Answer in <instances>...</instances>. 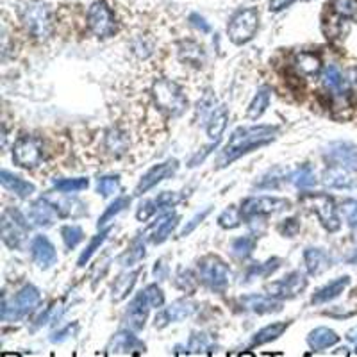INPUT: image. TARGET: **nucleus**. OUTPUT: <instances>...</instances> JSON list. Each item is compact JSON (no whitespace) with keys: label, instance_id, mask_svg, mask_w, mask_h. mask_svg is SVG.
<instances>
[{"label":"nucleus","instance_id":"nucleus-1","mask_svg":"<svg viewBox=\"0 0 357 357\" xmlns=\"http://www.w3.org/2000/svg\"><path fill=\"white\" fill-rule=\"evenodd\" d=\"M279 134V127L275 125H250L240 127L232 132V136L227 141L225 149L220 152L217 159V168H225L241 158L243 154H249L259 147L268 145Z\"/></svg>","mask_w":357,"mask_h":357},{"label":"nucleus","instance_id":"nucleus-2","mask_svg":"<svg viewBox=\"0 0 357 357\" xmlns=\"http://www.w3.org/2000/svg\"><path fill=\"white\" fill-rule=\"evenodd\" d=\"M154 102L167 116H181L188 108V97L177 82L158 79L152 86Z\"/></svg>","mask_w":357,"mask_h":357},{"label":"nucleus","instance_id":"nucleus-3","mask_svg":"<svg viewBox=\"0 0 357 357\" xmlns=\"http://www.w3.org/2000/svg\"><path fill=\"white\" fill-rule=\"evenodd\" d=\"M41 293L36 286L27 284L23 286L19 293L14 295L11 300H4L2 302V309H0V318L4 321H16L20 318L27 317L29 312L40 306Z\"/></svg>","mask_w":357,"mask_h":357},{"label":"nucleus","instance_id":"nucleus-4","mask_svg":"<svg viewBox=\"0 0 357 357\" xmlns=\"http://www.w3.org/2000/svg\"><path fill=\"white\" fill-rule=\"evenodd\" d=\"M199 275L211 291L223 293L231 282V270L218 256H206L199 261Z\"/></svg>","mask_w":357,"mask_h":357},{"label":"nucleus","instance_id":"nucleus-5","mask_svg":"<svg viewBox=\"0 0 357 357\" xmlns=\"http://www.w3.org/2000/svg\"><path fill=\"white\" fill-rule=\"evenodd\" d=\"M0 231H2V241L10 249H20L29 234L27 218L19 209L5 208L0 218Z\"/></svg>","mask_w":357,"mask_h":357},{"label":"nucleus","instance_id":"nucleus-6","mask_svg":"<svg viewBox=\"0 0 357 357\" xmlns=\"http://www.w3.org/2000/svg\"><path fill=\"white\" fill-rule=\"evenodd\" d=\"M22 20L29 34L36 40H47L52 34V16L49 5L40 0H34L25 8Z\"/></svg>","mask_w":357,"mask_h":357},{"label":"nucleus","instance_id":"nucleus-7","mask_svg":"<svg viewBox=\"0 0 357 357\" xmlns=\"http://www.w3.org/2000/svg\"><path fill=\"white\" fill-rule=\"evenodd\" d=\"M302 202L308 204V208H311V211L317 212L318 220H320V223L323 225L325 231H339L341 222H339L338 209H336L332 197H329L325 193H308L302 197Z\"/></svg>","mask_w":357,"mask_h":357},{"label":"nucleus","instance_id":"nucleus-8","mask_svg":"<svg viewBox=\"0 0 357 357\" xmlns=\"http://www.w3.org/2000/svg\"><path fill=\"white\" fill-rule=\"evenodd\" d=\"M259 27V13L254 8H247L234 14L227 25L229 38L234 45H243L254 38Z\"/></svg>","mask_w":357,"mask_h":357},{"label":"nucleus","instance_id":"nucleus-9","mask_svg":"<svg viewBox=\"0 0 357 357\" xmlns=\"http://www.w3.org/2000/svg\"><path fill=\"white\" fill-rule=\"evenodd\" d=\"M88 27L99 38L113 36L118 31L114 14L111 13L104 0H97L91 4L90 11H88Z\"/></svg>","mask_w":357,"mask_h":357},{"label":"nucleus","instance_id":"nucleus-10","mask_svg":"<svg viewBox=\"0 0 357 357\" xmlns=\"http://www.w3.org/2000/svg\"><path fill=\"white\" fill-rule=\"evenodd\" d=\"M288 208H290V202L284 199H277V197H250V199L243 200L240 211L245 220H252V218L275 214V212Z\"/></svg>","mask_w":357,"mask_h":357},{"label":"nucleus","instance_id":"nucleus-11","mask_svg":"<svg viewBox=\"0 0 357 357\" xmlns=\"http://www.w3.org/2000/svg\"><path fill=\"white\" fill-rule=\"evenodd\" d=\"M43 156V145L34 136H22L13 147L14 163L22 168H34L40 164Z\"/></svg>","mask_w":357,"mask_h":357},{"label":"nucleus","instance_id":"nucleus-12","mask_svg":"<svg viewBox=\"0 0 357 357\" xmlns=\"http://www.w3.org/2000/svg\"><path fill=\"white\" fill-rule=\"evenodd\" d=\"M308 288V279L302 271H291L284 279L275 280L267 286V291L273 299H293Z\"/></svg>","mask_w":357,"mask_h":357},{"label":"nucleus","instance_id":"nucleus-13","mask_svg":"<svg viewBox=\"0 0 357 357\" xmlns=\"http://www.w3.org/2000/svg\"><path fill=\"white\" fill-rule=\"evenodd\" d=\"M329 164L347 168L348 172H357V145L350 141H334L325 149Z\"/></svg>","mask_w":357,"mask_h":357},{"label":"nucleus","instance_id":"nucleus-14","mask_svg":"<svg viewBox=\"0 0 357 357\" xmlns=\"http://www.w3.org/2000/svg\"><path fill=\"white\" fill-rule=\"evenodd\" d=\"M177 170H179V161L177 159H168L164 163L156 164L154 168H150L149 172L141 177V181L136 186V195L140 197V195L147 193L154 186H158L159 182H163L164 179H170V177L175 175Z\"/></svg>","mask_w":357,"mask_h":357},{"label":"nucleus","instance_id":"nucleus-15","mask_svg":"<svg viewBox=\"0 0 357 357\" xmlns=\"http://www.w3.org/2000/svg\"><path fill=\"white\" fill-rule=\"evenodd\" d=\"M195 311H197V306H195L191 300H175V302L170 304L168 308H164L163 311L156 317V327H158V329H163V327H167L168 323H172V321L186 320V318H190Z\"/></svg>","mask_w":357,"mask_h":357},{"label":"nucleus","instance_id":"nucleus-16","mask_svg":"<svg viewBox=\"0 0 357 357\" xmlns=\"http://www.w3.org/2000/svg\"><path fill=\"white\" fill-rule=\"evenodd\" d=\"M179 200H181V195L175 193V191H163V193H159L156 199L147 200V202L141 204L138 212H136V218H138L140 222H147L149 218L154 217L156 212L163 211V209L167 208H172Z\"/></svg>","mask_w":357,"mask_h":357},{"label":"nucleus","instance_id":"nucleus-17","mask_svg":"<svg viewBox=\"0 0 357 357\" xmlns=\"http://www.w3.org/2000/svg\"><path fill=\"white\" fill-rule=\"evenodd\" d=\"M31 256L41 270H49L58 262L56 247L50 243L47 236H36L31 243Z\"/></svg>","mask_w":357,"mask_h":357},{"label":"nucleus","instance_id":"nucleus-18","mask_svg":"<svg viewBox=\"0 0 357 357\" xmlns=\"http://www.w3.org/2000/svg\"><path fill=\"white\" fill-rule=\"evenodd\" d=\"M177 223H179V214L168 212V214H163L161 218H158V220L147 229L143 236H145V240L150 241L152 245L163 243V241L168 240V236L172 234Z\"/></svg>","mask_w":357,"mask_h":357},{"label":"nucleus","instance_id":"nucleus-19","mask_svg":"<svg viewBox=\"0 0 357 357\" xmlns=\"http://www.w3.org/2000/svg\"><path fill=\"white\" fill-rule=\"evenodd\" d=\"M150 304L149 300H147L145 293L141 291V293H138L132 299V302L129 304V309H127L125 312V321L127 325H129V329L132 330H141L143 327H145L147 323V318H149V311H150Z\"/></svg>","mask_w":357,"mask_h":357},{"label":"nucleus","instance_id":"nucleus-20","mask_svg":"<svg viewBox=\"0 0 357 357\" xmlns=\"http://www.w3.org/2000/svg\"><path fill=\"white\" fill-rule=\"evenodd\" d=\"M145 352V343L136 338L129 330H120L111 338L108 345V354H141Z\"/></svg>","mask_w":357,"mask_h":357},{"label":"nucleus","instance_id":"nucleus-21","mask_svg":"<svg viewBox=\"0 0 357 357\" xmlns=\"http://www.w3.org/2000/svg\"><path fill=\"white\" fill-rule=\"evenodd\" d=\"M241 306L247 311H252L256 315H270V312H279L282 309V302L273 297H262V295H247L241 297Z\"/></svg>","mask_w":357,"mask_h":357},{"label":"nucleus","instance_id":"nucleus-22","mask_svg":"<svg viewBox=\"0 0 357 357\" xmlns=\"http://www.w3.org/2000/svg\"><path fill=\"white\" fill-rule=\"evenodd\" d=\"M56 214L59 217L56 204L50 202L49 199H40L31 206L29 220L38 227H49L52 225V222H54Z\"/></svg>","mask_w":357,"mask_h":357},{"label":"nucleus","instance_id":"nucleus-23","mask_svg":"<svg viewBox=\"0 0 357 357\" xmlns=\"http://www.w3.org/2000/svg\"><path fill=\"white\" fill-rule=\"evenodd\" d=\"M0 182L4 186L5 190H10L11 193L19 195L20 199H29L34 191H36V186L29 181H23L22 177L14 175V173L8 172V170H2L0 172Z\"/></svg>","mask_w":357,"mask_h":357},{"label":"nucleus","instance_id":"nucleus-24","mask_svg":"<svg viewBox=\"0 0 357 357\" xmlns=\"http://www.w3.org/2000/svg\"><path fill=\"white\" fill-rule=\"evenodd\" d=\"M321 182H323L327 188H332V190H348V188H352V186L356 184L352 177H350V173H348L347 168L334 167V164H330L325 172H323Z\"/></svg>","mask_w":357,"mask_h":357},{"label":"nucleus","instance_id":"nucleus-25","mask_svg":"<svg viewBox=\"0 0 357 357\" xmlns=\"http://www.w3.org/2000/svg\"><path fill=\"white\" fill-rule=\"evenodd\" d=\"M295 70L302 77H318L321 72V59L315 52H299L295 56Z\"/></svg>","mask_w":357,"mask_h":357},{"label":"nucleus","instance_id":"nucleus-26","mask_svg":"<svg viewBox=\"0 0 357 357\" xmlns=\"http://www.w3.org/2000/svg\"><path fill=\"white\" fill-rule=\"evenodd\" d=\"M348 284H350V277H338V279L329 282V284L323 286V288H320L317 293L312 295V304H327L330 302V300L338 299L339 295L347 290Z\"/></svg>","mask_w":357,"mask_h":357},{"label":"nucleus","instance_id":"nucleus-27","mask_svg":"<svg viewBox=\"0 0 357 357\" xmlns=\"http://www.w3.org/2000/svg\"><path fill=\"white\" fill-rule=\"evenodd\" d=\"M304 262L309 275H320L330 267V258L323 249H306L304 250Z\"/></svg>","mask_w":357,"mask_h":357},{"label":"nucleus","instance_id":"nucleus-28","mask_svg":"<svg viewBox=\"0 0 357 357\" xmlns=\"http://www.w3.org/2000/svg\"><path fill=\"white\" fill-rule=\"evenodd\" d=\"M339 341V336L336 334L334 330L329 329V327H318V329L311 330L308 336V345L318 352V350H325L330 348L332 345H336Z\"/></svg>","mask_w":357,"mask_h":357},{"label":"nucleus","instance_id":"nucleus-29","mask_svg":"<svg viewBox=\"0 0 357 357\" xmlns=\"http://www.w3.org/2000/svg\"><path fill=\"white\" fill-rule=\"evenodd\" d=\"M227 122H229V113H227L225 106H220L211 113V116L208 118V136L209 140L218 141L222 138L223 131H225Z\"/></svg>","mask_w":357,"mask_h":357},{"label":"nucleus","instance_id":"nucleus-30","mask_svg":"<svg viewBox=\"0 0 357 357\" xmlns=\"http://www.w3.org/2000/svg\"><path fill=\"white\" fill-rule=\"evenodd\" d=\"M179 59L182 63L191 64L195 68H200L206 63V52H204L202 47L195 41H184L179 49Z\"/></svg>","mask_w":357,"mask_h":357},{"label":"nucleus","instance_id":"nucleus-31","mask_svg":"<svg viewBox=\"0 0 357 357\" xmlns=\"http://www.w3.org/2000/svg\"><path fill=\"white\" fill-rule=\"evenodd\" d=\"M138 275H140V270H132V271H125L122 275L118 277L114 280L113 284V300L114 302H120L131 293L132 288H134L136 280H138Z\"/></svg>","mask_w":357,"mask_h":357},{"label":"nucleus","instance_id":"nucleus-32","mask_svg":"<svg viewBox=\"0 0 357 357\" xmlns=\"http://www.w3.org/2000/svg\"><path fill=\"white\" fill-rule=\"evenodd\" d=\"M270 99H271V91L270 88L262 86L259 88L254 100L250 102L249 109H247V116L252 118V120H258L259 116H262V113L267 111L268 106H270Z\"/></svg>","mask_w":357,"mask_h":357},{"label":"nucleus","instance_id":"nucleus-33","mask_svg":"<svg viewBox=\"0 0 357 357\" xmlns=\"http://www.w3.org/2000/svg\"><path fill=\"white\" fill-rule=\"evenodd\" d=\"M288 329V323L286 321H277V323H271L267 325L264 329L258 330V334L252 338V347H259V345L270 343L273 339H277L279 336H282V332Z\"/></svg>","mask_w":357,"mask_h":357},{"label":"nucleus","instance_id":"nucleus-34","mask_svg":"<svg viewBox=\"0 0 357 357\" xmlns=\"http://www.w3.org/2000/svg\"><path fill=\"white\" fill-rule=\"evenodd\" d=\"M129 136L125 134L120 129H113V131L108 132V138H106V147L111 154L114 156H122L125 154L127 149H129Z\"/></svg>","mask_w":357,"mask_h":357},{"label":"nucleus","instance_id":"nucleus-35","mask_svg":"<svg viewBox=\"0 0 357 357\" xmlns=\"http://www.w3.org/2000/svg\"><path fill=\"white\" fill-rule=\"evenodd\" d=\"M290 181L295 188L306 190V188H312V186L317 184V175H315V170H312L311 164H302L297 172L291 173Z\"/></svg>","mask_w":357,"mask_h":357},{"label":"nucleus","instance_id":"nucleus-36","mask_svg":"<svg viewBox=\"0 0 357 357\" xmlns=\"http://www.w3.org/2000/svg\"><path fill=\"white\" fill-rule=\"evenodd\" d=\"M323 86L327 88L329 91L339 95V93H343L345 90V79L339 72V68L334 66V64H330V66L325 68V72H323Z\"/></svg>","mask_w":357,"mask_h":357},{"label":"nucleus","instance_id":"nucleus-37","mask_svg":"<svg viewBox=\"0 0 357 357\" xmlns=\"http://www.w3.org/2000/svg\"><path fill=\"white\" fill-rule=\"evenodd\" d=\"M90 181L86 177H73V179H58L54 181V188L59 193H79L88 190Z\"/></svg>","mask_w":357,"mask_h":357},{"label":"nucleus","instance_id":"nucleus-38","mask_svg":"<svg viewBox=\"0 0 357 357\" xmlns=\"http://www.w3.org/2000/svg\"><path fill=\"white\" fill-rule=\"evenodd\" d=\"M214 345L206 332H193L188 343V354H211Z\"/></svg>","mask_w":357,"mask_h":357},{"label":"nucleus","instance_id":"nucleus-39","mask_svg":"<svg viewBox=\"0 0 357 357\" xmlns=\"http://www.w3.org/2000/svg\"><path fill=\"white\" fill-rule=\"evenodd\" d=\"M143 258H145V245H143L140 238H136L131 247L127 249V252L122 256L120 262H122L123 267H132V264L140 262Z\"/></svg>","mask_w":357,"mask_h":357},{"label":"nucleus","instance_id":"nucleus-40","mask_svg":"<svg viewBox=\"0 0 357 357\" xmlns=\"http://www.w3.org/2000/svg\"><path fill=\"white\" fill-rule=\"evenodd\" d=\"M256 245H258V240L254 236H243V238H238V240L232 241L231 249L236 258L245 259L256 250Z\"/></svg>","mask_w":357,"mask_h":357},{"label":"nucleus","instance_id":"nucleus-41","mask_svg":"<svg viewBox=\"0 0 357 357\" xmlns=\"http://www.w3.org/2000/svg\"><path fill=\"white\" fill-rule=\"evenodd\" d=\"M61 238L68 250L75 249L82 240H84V231L79 225H64L61 229Z\"/></svg>","mask_w":357,"mask_h":357},{"label":"nucleus","instance_id":"nucleus-42","mask_svg":"<svg viewBox=\"0 0 357 357\" xmlns=\"http://www.w3.org/2000/svg\"><path fill=\"white\" fill-rule=\"evenodd\" d=\"M129 204H131V199H129V197H118V199L114 200V202L111 204V206H109L108 209H106L104 214L100 217L99 229H100V227H104L106 223L109 222V220H113V218L116 217V214H120V212H122L123 209L129 208Z\"/></svg>","mask_w":357,"mask_h":357},{"label":"nucleus","instance_id":"nucleus-43","mask_svg":"<svg viewBox=\"0 0 357 357\" xmlns=\"http://www.w3.org/2000/svg\"><path fill=\"white\" fill-rule=\"evenodd\" d=\"M109 234H111V229H106V231H102L99 236H95V238L91 240V243L88 245L86 250H84V252L81 254V258H79V261H77L79 267H81V268L86 267V262L90 261L91 256H93V254H95L97 250L100 249V245H102L106 240H108Z\"/></svg>","mask_w":357,"mask_h":357},{"label":"nucleus","instance_id":"nucleus-44","mask_svg":"<svg viewBox=\"0 0 357 357\" xmlns=\"http://www.w3.org/2000/svg\"><path fill=\"white\" fill-rule=\"evenodd\" d=\"M97 191H99L102 197H111V195L118 193V191H120V177L118 175L100 177L99 182H97Z\"/></svg>","mask_w":357,"mask_h":357},{"label":"nucleus","instance_id":"nucleus-45","mask_svg":"<svg viewBox=\"0 0 357 357\" xmlns=\"http://www.w3.org/2000/svg\"><path fill=\"white\" fill-rule=\"evenodd\" d=\"M280 267V259L279 258H273L267 262H261L258 267H252L247 273V279H256V277H267L270 275L271 271H275L277 268Z\"/></svg>","mask_w":357,"mask_h":357},{"label":"nucleus","instance_id":"nucleus-46","mask_svg":"<svg viewBox=\"0 0 357 357\" xmlns=\"http://www.w3.org/2000/svg\"><path fill=\"white\" fill-rule=\"evenodd\" d=\"M332 8L341 19H357V0H334Z\"/></svg>","mask_w":357,"mask_h":357},{"label":"nucleus","instance_id":"nucleus-47","mask_svg":"<svg viewBox=\"0 0 357 357\" xmlns=\"http://www.w3.org/2000/svg\"><path fill=\"white\" fill-rule=\"evenodd\" d=\"M241 218H243L241 217V211H238V209L234 208H229L220 214L218 223H220V227H223V229H234V227H238L241 223Z\"/></svg>","mask_w":357,"mask_h":357},{"label":"nucleus","instance_id":"nucleus-48","mask_svg":"<svg viewBox=\"0 0 357 357\" xmlns=\"http://www.w3.org/2000/svg\"><path fill=\"white\" fill-rule=\"evenodd\" d=\"M143 293H145L147 300H149L150 308L159 309V308H163V306H164V293L158 284L147 286L145 290H143Z\"/></svg>","mask_w":357,"mask_h":357},{"label":"nucleus","instance_id":"nucleus-49","mask_svg":"<svg viewBox=\"0 0 357 357\" xmlns=\"http://www.w3.org/2000/svg\"><path fill=\"white\" fill-rule=\"evenodd\" d=\"M341 212H343L345 220H347L350 229H357V200L347 199L341 204Z\"/></svg>","mask_w":357,"mask_h":357},{"label":"nucleus","instance_id":"nucleus-50","mask_svg":"<svg viewBox=\"0 0 357 357\" xmlns=\"http://www.w3.org/2000/svg\"><path fill=\"white\" fill-rule=\"evenodd\" d=\"M300 231V222L297 218H286L279 223V232L286 238H293Z\"/></svg>","mask_w":357,"mask_h":357},{"label":"nucleus","instance_id":"nucleus-51","mask_svg":"<svg viewBox=\"0 0 357 357\" xmlns=\"http://www.w3.org/2000/svg\"><path fill=\"white\" fill-rule=\"evenodd\" d=\"M211 209H212V208H206L202 212H199V214H195V217L191 218L190 222L186 223V227H184V229H182L181 236L191 234V232H193L195 229H197V227H199L200 223H202L204 220H206V218H208V214H209V212H211Z\"/></svg>","mask_w":357,"mask_h":357},{"label":"nucleus","instance_id":"nucleus-52","mask_svg":"<svg viewBox=\"0 0 357 357\" xmlns=\"http://www.w3.org/2000/svg\"><path fill=\"white\" fill-rule=\"evenodd\" d=\"M190 22L193 23L195 27L200 29V31H202V32H209V31H211V27H209V23H206V20H204L202 16H200V14H197V13L191 14V16H190Z\"/></svg>","mask_w":357,"mask_h":357},{"label":"nucleus","instance_id":"nucleus-53","mask_svg":"<svg viewBox=\"0 0 357 357\" xmlns=\"http://www.w3.org/2000/svg\"><path fill=\"white\" fill-rule=\"evenodd\" d=\"M295 0H270V8H268V10L270 11H282V10H286V8H288V5H291L293 4Z\"/></svg>","mask_w":357,"mask_h":357},{"label":"nucleus","instance_id":"nucleus-54","mask_svg":"<svg viewBox=\"0 0 357 357\" xmlns=\"http://www.w3.org/2000/svg\"><path fill=\"white\" fill-rule=\"evenodd\" d=\"M347 339H348V341H352V343L357 345V327H354V329L348 330Z\"/></svg>","mask_w":357,"mask_h":357},{"label":"nucleus","instance_id":"nucleus-55","mask_svg":"<svg viewBox=\"0 0 357 357\" xmlns=\"http://www.w3.org/2000/svg\"><path fill=\"white\" fill-rule=\"evenodd\" d=\"M348 262H357V250H356V254H354V256H350V258H348Z\"/></svg>","mask_w":357,"mask_h":357},{"label":"nucleus","instance_id":"nucleus-56","mask_svg":"<svg viewBox=\"0 0 357 357\" xmlns=\"http://www.w3.org/2000/svg\"><path fill=\"white\" fill-rule=\"evenodd\" d=\"M354 86H356V93H357V77L354 79Z\"/></svg>","mask_w":357,"mask_h":357}]
</instances>
